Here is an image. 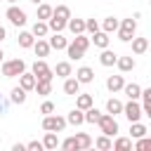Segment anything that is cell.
I'll return each mask as SVG.
<instances>
[{
  "label": "cell",
  "mask_w": 151,
  "mask_h": 151,
  "mask_svg": "<svg viewBox=\"0 0 151 151\" xmlns=\"http://www.w3.org/2000/svg\"><path fill=\"white\" fill-rule=\"evenodd\" d=\"M24 71H26L24 59H9V61H5L2 68H0V73H2L5 78H19Z\"/></svg>",
  "instance_id": "1"
},
{
  "label": "cell",
  "mask_w": 151,
  "mask_h": 151,
  "mask_svg": "<svg viewBox=\"0 0 151 151\" xmlns=\"http://www.w3.org/2000/svg\"><path fill=\"white\" fill-rule=\"evenodd\" d=\"M134 31H137V19H123L118 24V40L130 42L134 38Z\"/></svg>",
  "instance_id": "2"
},
{
  "label": "cell",
  "mask_w": 151,
  "mask_h": 151,
  "mask_svg": "<svg viewBox=\"0 0 151 151\" xmlns=\"http://www.w3.org/2000/svg\"><path fill=\"white\" fill-rule=\"evenodd\" d=\"M97 125L101 127V132H104L106 137H113V134L118 132V120H116V116H111V113H101L99 120H97Z\"/></svg>",
  "instance_id": "3"
},
{
  "label": "cell",
  "mask_w": 151,
  "mask_h": 151,
  "mask_svg": "<svg viewBox=\"0 0 151 151\" xmlns=\"http://www.w3.org/2000/svg\"><path fill=\"white\" fill-rule=\"evenodd\" d=\"M64 127H66V118H61V116L47 113V116L42 118V130H45V132H61Z\"/></svg>",
  "instance_id": "4"
},
{
  "label": "cell",
  "mask_w": 151,
  "mask_h": 151,
  "mask_svg": "<svg viewBox=\"0 0 151 151\" xmlns=\"http://www.w3.org/2000/svg\"><path fill=\"white\" fill-rule=\"evenodd\" d=\"M33 76H35V80H52V78H54V71H52L42 59H35V64H33Z\"/></svg>",
  "instance_id": "5"
},
{
  "label": "cell",
  "mask_w": 151,
  "mask_h": 151,
  "mask_svg": "<svg viewBox=\"0 0 151 151\" xmlns=\"http://www.w3.org/2000/svg\"><path fill=\"white\" fill-rule=\"evenodd\" d=\"M5 14H7V19H9L12 26H24V24H26V12H24L21 7H17V5H9Z\"/></svg>",
  "instance_id": "6"
},
{
  "label": "cell",
  "mask_w": 151,
  "mask_h": 151,
  "mask_svg": "<svg viewBox=\"0 0 151 151\" xmlns=\"http://www.w3.org/2000/svg\"><path fill=\"white\" fill-rule=\"evenodd\" d=\"M123 113H125V118L130 123H134V120L142 118V106L137 104V99H130L127 104H123Z\"/></svg>",
  "instance_id": "7"
},
{
  "label": "cell",
  "mask_w": 151,
  "mask_h": 151,
  "mask_svg": "<svg viewBox=\"0 0 151 151\" xmlns=\"http://www.w3.org/2000/svg\"><path fill=\"white\" fill-rule=\"evenodd\" d=\"M76 78H78L80 85H83V83H92V80H94V71H92L90 66H80V68L76 71Z\"/></svg>",
  "instance_id": "8"
},
{
  "label": "cell",
  "mask_w": 151,
  "mask_h": 151,
  "mask_svg": "<svg viewBox=\"0 0 151 151\" xmlns=\"http://www.w3.org/2000/svg\"><path fill=\"white\" fill-rule=\"evenodd\" d=\"M73 139H76V151H83V149H90L92 146V137L87 132H78Z\"/></svg>",
  "instance_id": "9"
},
{
  "label": "cell",
  "mask_w": 151,
  "mask_h": 151,
  "mask_svg": "<svg viewBox=\"0 0 151 151\" xmlns=\"http://www.w3.org/2000/svg\"><path fill=\"white\" fill-rule=\"evenodd\" d=\"M19 87H24L26 92H31V90L35 87V76H33V73H26V71H24V73L19 76Z\"/></svg>",
  "instance_id": "10"
},
{
  "label": "cell",
  "mask_w": 151,
  "mask_h": 151,
  "mask_svg": "<svg viewBox=\"0 0 151 151\" xmlns=\"http://www.w3.org/2000/svg\"><path fill=\"white\" fill-rule=\"evenodd\" d=\"M66 123H68V125H73V127H78V125H83V123H85V113H83L80 109H73V111L66 116Z\"/></svg>",
  "instance_id": "11"
},
{
  "label": "cell",
  "mask_w": 151,
  "mask_h": 151,
  "mask_svg": "<svg viewBox=\"0 0 151 151\" xmlns=\"http://www.w3.org/2000/svg\"><path fill=\"white\" fill-rule=\"evenodd\" d=\"M116 59H118V54H116V52H111L109 47H104V50H101V54H99L101 66H113V64H116Z\"/></svg>",
  "instance_id": "12"
},
{
  "label": "cell",
  "mask_w": 151,
  "mask_h": 151,
  "mask_svg": "<svg viewBox=\"0 0 151 151\" xmlns=\"http://www.w3.org/2000/svg\"><path fill=\"white\" fill-rule=\"evenodd\" d=\"M90 42H94L99 50H104V47H109V33L97 31V33H92V40H90Z\"/></svg>",
  "instance_id": "13"
},
{
  "label": "cell",
  "mask_w": 151,
  "mask_h": 151,
  "mask_svg": "<svg viewBox=\"0 0 151 151\" xmlns=\"http://www.w3.org/2000/svg\"><path fill=\"white\" fill-rule=\"evenodd\" d=\"M47 42H50V47H52V50H66V45H68V40H66L61 33H54Z\"/></svg>",
  "instance_id": "14"
},
{
  "label": "cell",
  "mask_w": 151,
  "mask_h": 151,
  "mask_svg": "<svg viewBox=\"0 0 151 151\" xmlns=\"http://www.w3.org/2000/svg\"><path fill=\"white\" fill-rule=\"evenodd\" d=\"M33 50H35V57H47L52 47H50V42H47V40L38 38V42H33Z\"/></svg>",
  "instance_id": "15"
},
{
  "label": "cell",
  "mask_w": 151,
  "mask_h": 151,
  "mask_svg": "<svg viewBox=\"0 0 151 151\" xmlns=\"http://www.w3.org/2000/svg\"><path fill=\"white\" fill-rule=\"evenodd\" d=\"M116 66H118L123 73H127V71H132L137 64H134V59H132V57H118V59H116Z\"/></svg>",
  "instance_id": "16"
},
{
  "label": "cell",
  "mask_w": 151,
  "mask_h": 151,
  "mask_svg": "<svg viewBox=\"0 0 151 151\" xmlns=\"http://www.w3.org/2000/svg\"><path fill=\"white\" fill-rule=\"evenodd\" d=\"M123 85H125L123 76H109V78H106V87H109L111 92H118V90H123Z\"/></svg>",
  "instance_id": "17"
},
{
  "label": "cell",
  "mask_w": 151,
  "mask_h": 151,
  "mask_svg": "<svg viewBox=\"0 0 151 151\" xmlns=\"http://www.w3.org/2000/svg\"><path fill=\"white\" fill-rule=\"evenodd\" d=\"M64 92H66V94H78V92H80L78 78H71V76H68V78L64 80Z\"/></svg>",
  "instance_id": "18"
},
{
  "label": "cell",
  "mask_w": 151,
  "mask_h": 151,
  "mask_svg": "<svg viewBox=\"0 0 151 151\" xmlns=\"http://www.w3.org/2000/svg\"><path fill=\"white\" fill-rule=\"evenodd\" d=\"M149 130H146V125H142L139 120H134V123H130V139H137V137H144Z\"/></svg>",
  "instance_id": "19"
},
{
  "label": "cell",
  "mask_w": 151,
  "mask_h": 151,
  "mask_svg": "<svg viewBox=\"0 0 151 151\" xmlns=\"http://www.w3.org/2000/svg\"><path fill=\"white\" fill-rule=\"evenodd\" d=\"M52 17L61 19V21H68V19H71V9H68L66 5H57V7H52Z\"/></svg>",
  "instance_id": "20"
},
{
  "label": "cell",
  "mask_w": 151,
  "mask_h": 151,
  "mask_svg": "<svg viewBox=\"0 0 151 151\" xmlns=\"http://www.w3.org/2000/svg\"><path fill=\"white\" fill-rule=\"evenodd\" d=\"M66 26L71 28V33H73V35L85 33V19H68V21H66Z\"/></svg>",
  "instance_id": "21"
},
{
  "label": "cell",
  "mask_w": 151,
  "mask_h": 151,
  "mask_svg": "<svg viewBox=\"0 0 151 151\" xmlns=\"http://www.w3.org/2000/svg\"><path fill=\"white\" fill-rule=\"evenodd\" d=\"M76 50H80V52H87V47H90V38L87 35H83V33H78L76 38H73V42H71Z\"/></svg>",
  "instance_id": "22"
},
{
  "label": "cell",
  "mask_w": 151,
  "mask_h": 151,
  "mask_svg": "<svg viewBox=\"0 0 151 151\" xmlns=\"http://www.w3.org/2000/svg\"><path fill=\"white\" fill-rule=\"evenodd\" d=\"M149 50V40L146 38H132V52L134 54H144Z\"/></svg>",
  "instance_id": "23"
},
{
  "label": "cell",
  "mask_w": 151,
  "mask_h": 151,
  "mask_svg": "<svg viewBox=\"0 0 151 151\" xmlns=\"http://www.w3.org/2000/svg\"><path fill=\"white\" fill-rule=\"evenodd\" d=\"M118 24H120V21H118L116 17H106V19L101 21V31H104V33H113V31H118Z\"/></svg>",
  "instance_id": "24"
},
{
  "label": "cell",
  "mask_w": 151,
  "mask_h": 151,
  "mask_svg": "<svg viewBox=\"0 0 151 151\" xmlns=\"http://www.w3.org/2000/svg\"><path fill=\"white\" fill-rule=\"evenodd\" d=\"M33 42H35V35H33V33H28V31L19 33V47L28 50V47H33Z\"/></svg>",
  "instance_id": "25"
},
{
  "label": "cell",
  "mask_w": 151,
  "mask_h": 151,
  "mask_svg": "<svg viewBox=\"0 0 151 151\" xmlns=\"http://www.w3.org/2000/svg\"><path fill=\"white\" fill-rule=\"evenodd\" d=\"M57 146H59V137H57V132H45L42 149H57Z\"/></svg>",
  "instance_id": "26"
},
{
  "label": "cell",
  "mask_w": 151,
  "mask_h": 151,
  "mask_svg": "<svg viewBox=\"0 0 151 151\" xmlns=\"http://www.w3.org/2000/svg\"><path fill=\"white\" fill-rule=\"evenodd\" d=\"M111 149H118V151H130V149H132V139H130V137H118V139L111 144Z\"/></svg>",
  "instance_id": "27"
},
{
  "label": "cell",
  "mask_w": 151,
  "mask_h": 151,
  "mask_svg": "<svg viewBox=\"0 0 151 151\" xmlns=\"http://www.w3.org/2000/svg\"><path fill=\"white\" fill-rule=\"evenodd\" d=\"M47 28L54 31V33H61V31L66 28V21H61V19H57V17H50V19H47Z\"/></svg>",
  "instance_id": "28"
},
{
  "label": "cell",
  "mask_w": 151,
  "mask_h": 151,
  "mask_svg": "<svg viewBox=\"0 0 151 151\" xmlns=\"http://www.w3.org/2000/svg\"><path fill=\"white\" fill-rule=\"evenodd\" d=\"M47 31H50V28H47V21H40V19H38V21L33 24V31H31V33H33L35 38H45Z\"/></svg>",
  "instance_id": "29"
},
{
  "label": "cell",
  "mask_w": 151,
  "mask_h": 151,
  "mask_svg": "<svg viewBox=\"0 0 151 151\" xmlns=\"http://www.w3.org/2000/svg\"><path fill=\"white\" fill-rule=\"evenodd\" d=\"M54 73H57L59 78H68V76L73 73V68H71V64H68V61H59V64H57V68H54Z\"/></svg>",
  "instance_id": "30"
},
{
  "label": "cell",
  "mask_w": 151,
  "mask_h": 151,
  "mask_svg": "<svg viewBox=\"0 0 151 151\" xmlns=\"http://www.w3.org/2000/svg\"><path fill=\"white\" fill-rule=\"evenodd\" d=\"M33 90H35L38 94H42V97H45V94H50V92H52V80H35V87H33Z\"/></svg>",
  "instance_id": "31"
},
{
  "label": "cell",
  "mask_w": 151,
  "mask_h": 151,
  "mask_svg": "<svg viewBox=\"0 0 151 151\" xmlns=\"http://www.w3.org/2000/svg\"><path fill=\"white\" fill-rule=\"evenodd\" d=\"M123 92H125L130 99H139V92H142V87H139L137 83H127V85H123Z\"/></svg>",
  "instance_id": "32"
},
{
  "label": "cell",
  "mask_w": 151,
  "mask_h": 151,
  "mask_svg": "<svg viewBox=\"0 0 151 151\" xmlns=\"http://www.w3.org/2000/svg\"><path fill=\"white\" fill-rule=\"evenodd\" d=\"M9 99H12V104H24L26 101V90L24 87H14L9 92Z\"/></svg>",
  "instance_id": "33"
},
{
  "label": "cell",
  "mask_w": 151,
  "mask_h": 151,
  "mask_svg": "<svg viewBox=\"0 0 151 151\" xmlns=\"http://www.w3.org/2000/svg\"><path fill=\"white\" fill-rule=\"evenodd\" d=\"M90 106H92V94H80V92H78V99H76V109L85 111V109H90Z\"/></svg>",
  "instance_id": "34"
},
{
  "label": "cell",
  "mask_w": 151,
  "mask_h": 151,
  "mask_svg": "<svg viewBox=\"0 0 151 151\" xmlns=\"http://www.w3.org/2000/svg\"><path fill=\"white\" fill-rule=\"evenodd\" d=\"M106 111H109L111 116L123 113V101H118V99H109V101H106Z\"/></svg>",
  "instance_id": "35"
},
{
  "label": "cell",
  "mask_w": 151,
  "mask_h": 151,
  "mask_svg": "<svg viewBox=\"0 0 151 151\" xmlns=\"http://www.w3.org/2000/svg\"><path fill=\"white\" fill-rule=\"evenodd\" d=\"M50 17H52V7L45 5V2H40V5H38V19H40V21H47Z\"/></svg>",
  "instance_id": "36"
},
{
  "label": "cell",
  "mask_w": 151,
  "mask_h": 151,
  "mask_svg": "<svg viewBox=\"0 0 151 151\" xmlns=\"http://www.w3.org/2000/svg\"><path fill=\"white\" fill-rule=\"evenodd\" d=\"M83 113H85V123H92V125H94V123L99 120V116H101V113H99V111H97L94 106H90V109H85Z\"/></svg>",
  "instance_id": "37"
},
{
  "label": "cell",
  "mask_w": 151,
  "mask_h": 151,
  "mask_svg": "<svg viewBox=\"0 0 151 151\" xmlns=\"http://www.w3.org/2000/svg\"><path fill=\"white\" fill-rule=\"evenodd\" d=\"M134 149H137V151H146V149H151V139H149L146 134H144V137H137Z\"/></svg>",
  "instance_id": "38"
},
{
  "label": "cell",
  "mask_w": 151,
  "mask_h": 151,
  "mask_svg": "<svg viewBox=\"0 0 151 151\" xmlns=\"http://www.w3.org/2000/svg\"><path fill=\"white\" fill-rule=\"evenodd\" d=\"M66 54H68V59H73V61H76V59H83V54H85V52L76 50V47H73V45L68 42V45H66Z\"/></svg>",
  "instance_id": "39"
},
{
  "label": "cell",
  "mask_w": 151,
  "mask_h": 151,
  "mask_svg": "<svg viewBox=\"0 0 151 151\" xmlns=\"http://www.w3.org/2000/svg\"><path fill=\"white\" fill-rule=\"evenodd\" d=\"M94 144H97V149H101V151H109V149H111V139H109L106 134H101Z\"/></svg>",
  "instance_id": "40"
},
{
  "label": "cell",
  "mask_w": 151,
  "mask_h": 151,
  "mask_svg": "<svg viewBox=\"0 0 151 151\" xmlns=\"http://www.w3.org/2000/svg\"><path fill=\"white\" fill-rule=\"evenodd\" d=\"M85 31H87V33H97V31H99V24H97L94 19H87V21H85Z\"/></svg>",
  "instance_id": "41"
},
{
  "label": "cell",
  "mask_w": 151,
  "mask_h": 151,
  "mask_svg": "<svg viewBox=\"0 0 151 151\" xmlns=\"http://www.w3.org/2000/svg\"><path fill=\"white\" fill-rule=\"evenodd\" d=\"M61 149H66V151H73V149H76V139H73V137L64 139V142H61Z\"/></svg>",
  "instance_id": "42"
},
{
  "label": "cell",
  "mask_w": 151,
  "mask_h": 151,
  "mask_svg": "<svg viewBox=\"0 0 151 151\" xmlns=\"http://www.w3.org/2000/svg\"><path fill=\"white\" fill-rule=\"evenodd\" d=\"M52 111H54V104H52V101H42L40 113H45V116H47V113H52Z\"/></svg>",
  "instance_id": "43"
},
{
  "label": "cell",
  "mask_w": 151,
  "mask_h": 151,
  "mask_svg": "<svg viewBox=\"0 0 151 151\" xmlns=\"http://www.w3.org/2000/svg\"><path fill=\"white\" fill-rule=\"evenodd\" d=\"M26 149H31V151H40V149H42V142L33 139V142H28V144H26Z\"/></svg>",
  "instance_id": "44"
},
{
  "label": "cell",
  "mask_w": 151,
  "mask_h": 151,
  "mask_svg": "<svg viewBox=\"0 0 151 151\" xmlns=\"http://www.w3.org/2000/svg\"><path fill=\"white\" fill-rule=\"evenodd\" d=\"M24 149H26V144H14L12 146V151H24Z\"/></svg>",
  "instance_id": "45"
},
{
  "label": "cell",
  "mask_w": 151,
  "mask_h": 151,
  "mask_svg": "<svg viewBox=\"0 0 151 151\" xmlns=\"http://www.w3.org/2000/svg\"><path fill=\"white\" fill-rule=\"evenodd\" d=\"M5 35H7V33H5V28H2V26H0V42H2V40H5Z\"/></svg>",
  "instance_id": "46"
},
{
  "label": "cell",
  "mask_w": 151,
  "mask_h": 151,
  "mask_svg": "<svg viewBox=\"0 0 151 151\" xmlns=\"http://www.w3.org/2000/svg\"><path fill=\"white\" fill-rule=\"evenodd\" d=\"M5 113V101H2V97H0V116Z\"/></svg>",
  "instance_id": "47"
},
{
  "label": "cell",
  "mask_w": 151,
  "mask_h": 151,
  "mask_svg": "<svg viewBox=\"0 0 151 151\" xmlns=\"http://www.w3.org/2000/svg\"><path fill=\"white\" fill-rule=\"evenodd\" d=\"M31 2H35V5H40V2H42V0H31Z\"/></svg>",
  "instance_id": "48"
},
{
  "label": "cell",
  "mask_w": 151,
  "mask_h": 151,
  "mask_svg": "<svg viewBox=\"0 0 151 151\" xmlns=\"http://www.w3.org/2000/svg\"><path fill=\"white\" fill-rule=\"evenodd\" d=\"M2 57H5V52H2V50H0V61H2Z\"/></svg>",
  "instance_id": "49"
},
{
  "label": "cell",
  "mask_w": 151,
  "mask_h": 151,
  "mask_svg": "<svg viewBox=\"0 0 151 151\" xmlns=\"http://www.w3.org/2000/svg\"><path fill=\"white\" fill-rule=\"evenodd\" d=\"M7 2H12V5H14V2H17V0H7Z\"/></svg>",
  "instance_id": "50"
}]
</instances>
